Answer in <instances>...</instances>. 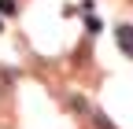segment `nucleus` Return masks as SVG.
<instances>
[{
  "label": "nucleus",
  "instance_id": "1",
  "mask_svg": "<svg viewBox=\"0 0 133 129\" xmlns=\"http://www.w3.org/2000/svg\"><path fill=\"white\" fill-rule=\"evenodd\" d=\"M118 48H122V55H129L133 59V26H118Z\"/></svg>",
  "mask_w": 133,
  "mask_h": 129
},
{
  "label": "nucleus",
  "instance_id": "2",
  "mask_svg": "<svg viewBox=\"0 0 133 129\" xmlns=\"http://www.w3.org/2000/svg\"><path fill=\"white\" fill-rule=\"evenodd\" d=\"M0 11H4V15H15V0H0Z\"/></svg>",
  "mask_w": 133,
  "mask_h": 129
},
{
  "label": "nucleus",
  "instance_id": "3",
  "mask_svg": "<svg viewBox=\"0 0 133 129\" xmlns=\"http://www.w3.org/2000/svg\"><path fill=\"white\" fill-rule=\"evenodd\" d=\"M0 30H4V22H0Z\"/></svg>",
  "mask_w": 133,
  "mask_h": 129
}]
</instances>
